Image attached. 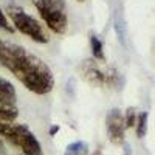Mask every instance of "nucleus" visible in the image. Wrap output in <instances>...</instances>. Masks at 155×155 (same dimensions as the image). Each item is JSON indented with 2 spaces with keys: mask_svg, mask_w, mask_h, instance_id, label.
I'll use <instances>...</instances> for the list:
<instances>
[{
  "mask_svg": "<svg viewBox=\"0 0 155 155\" xmlns=\"http://www.w3.org/2000/svg\"><path fill=\"white\" fill-rule=\"evenodd\" d=\"M33 3L44 23L53 33L64 34L67 31L68 19L64 0H33Z\"/></svg>",
  "mask_w": 155,
  "mask_h": 155,
  "instance_id": "nucleus-4",
  "label": "nucleus"
},
{
  "mask_svg": "<svg viewBox=\"0 0 155 155\" xmlns=\"http://www.w3.org/2000/svg\"><path fill=\"white\" fill-rule=\"evenodd\" d=\"M6 153V149H5V144L2 143V140H0V155H5Z\"/></svg>",
  "mask_w": 155,
  "mask_h": 155,
  "instance_id": "nucleus-14",
  "label": "nucleus"
},
{
  "mask_svg": "<svg viewBox=\"0 0 155 155\" xmlns=\"http://www.w3.org/2000/svg\"><path fill=\"white\" fill-rule=\"evenodd\" d=\"M0 137L9 141L12 146L19 147L25 155H44L39 140L25 124L0 121Z\"/></svg>",
  "mask_w": 155,
  "mask_h": 155,
  "instance_id": "nucleus-2",
  "label": "nucleus"
},
{
  "mask_svg": "<svg viewBox=\"0 0 155 155\" xmlns=\"http://www.w3.org/2000/svg\"><path fill=\"white\" fill-rule=\"evenodd\" d=\"M137 110L134 109V107H129L127 110H126V115H124V123H126V129L127 127H132V126H135V123H137Z\"/></svg>",
  "mask_w": 155,
  "mask_h": 155,
  "instance_id": "nucleus-11",
  "label": "nucleus"
},
{
  "mask_svg": "<svg viewBox=\"0 0 155 155\" xmlns=\"http://www.w3.org/2000/svg\"><path fill=\"white\" fill-rule=\"evenodd\" d=\"M107 126V135L109 140L113 144H123L124 143V130H126V123H124V115L120 109H112L107 113L106 118Z\"/></svg>",
  "mask_w": 155,
  "mask_h": 155,
  "instance_id": "nucleus-6",
  "label": "nucleus"
},
{
  "mask_svg": "<svg viewBox=\"0 0 155 155\" xmlns=\"http://www.w3.org/2000/svg\"><path fill=\"white\" fill-rule=\"evenodd\" d=\"M0 64L36 95H47L54 87L50 67L19 44L0 39Z\"/></svg>",
  "mask_w": 155,
  "mask_h": 155,
  "instance_id": "nucleus-1",
  "label": "nucleus"
},
{
  "mask_svg": "<svg viewBox=\"0 0 155 155\" xmlns=\"http://www.w3.org/2000/svg\"><path fill=\"white\" fill-rule=\"evenodd\" d=\"M58 130H59V127H58V126H53V127L50 129V135H56Z\"/></svg>",
  "mask_w": 155,
  "mask_h": 155,
  "instance_id": "nucleus-13",
  "label": "nucleus"
},
{
  "mask_svg": "<svg viewBox=\"0 0 155 155\" xmlns=\"http://www.w3.org/2000/svg\"><path fill=\"white\" fill-rule=\"evenodd\" d=\"M79 2H84V0H79Z\"/></svg>",
  "mask_w": 155,
  "mask_h": 155,
  "instance_id": "nucleus-16",
  "label": "nucleus"
},
{
  "mask_svg": "<svg viewBox=\"0 0 155 155\" xmlns=\"http://www.w3.org/2000/svg\"><path fill=\"white\" fill-rule=\"evenodd\" d=\"M6 14L11 19V25L14 27V30H19L22 34L33 39L34 42L47 44L50 41V34L45 30L44 25L37 19H34L33 16H30L28 12H25L20 6L8 5L6 6Z\"/></svg>",
  "mask_w": 155,
  "mask_h": 155,
  "instance_id": "nucleus-3",
  "label": "nucleus"
},
{
  "mask_svg": "<svg viewBox=\"0 0 155 155\" xmlns=\"http://www.w3.org/2000/svg\"><path fill=\"white\" fill-rule=\"evenodd\" d=\"M92 155H102V149H101V147H98V149H96Z\"/></svg>",
  "mask_w": 155,
  "mask_h": 155,
  "instance_id": "nucleus-15",
  "label": "nucleus"
},
{
  "mask_svg": "<svg viewBox=\"0 0 155 155\" xmlns=\"http://www.w3.org/2000/svg\"><path fill=\"white\" fill-rule=\"evenodd\" d=\"M147 118H149V115L147 112H141L138 116H137V137L138 138H143L147 132Z\"/></svg>",
  "mask_w": 155,
  "mask_h": 155,
  "instance_id": "nucleus-10",
  "label": "nucleus"
},
{
  "mask_svg": "<svg viewBox=\"0 0 155 155\" xmlns=\"http://www.w3.org/2000/svg\"><path fill=\"white\" fill-rule=\"evenodd\" d=\"M90 47H92V53H93V58L98 59V61H104L106 56H104V47H102V42L101 39L95 34L90 36Z\"/></svg>",
  "mask_w": 155,
  "mask_h": 155,
  "instance_id": "nucleus-9",
  "label": "nucleus"
},
{
  "mask_svg": "<svg viewBox=\"0 0 155 155\" xmlns=\"http://www.w3.org/2000/svg\"><path fill=\"white\" fill-rule=\"evenodd\" d=\"M19 115L16 102L0 95V121H14Z\"/></svg>",
  "mask_w": 155,
  "mask_h": 155,
  "instance_id": "nucleus-7",
  "label": "nucleus"
},
{
  "mask_svg": "<svg viewBox=\"0 0 155 155\" xmlns=\"http://www.w3.org/2000/svg\"><path fill=\"white\" fill-rule=\"evenodd\" d=\"M0 28H3L8 33H14V27L9 23V20H8L6 14L2 11V8H0Z\"/></svg>",
  "mask_w": 155,
  "mask_h": 155,
  "instance_id": "nucleus-12",
  "label": "nucleus"
},
{
  "mask_svg": "<svg viewBox=\"0 0 155 155\" xmlns=\"http://www.w3.org/2000/svg\"><path fill=\"white\" fill-rule=\"evenodd\" d=\"M79 70L85 81L98 85H115L116 78H118V73L115 70H104L95 59H85Z\"/></svg>",
  "mask_w": 155,
  "mask_h": 155,
  "instance_id": "nucleus-5",
  "label": "nucleus"
},
{
  "mask_svg": "<svg viewBox=\"0 0 155 155\" xmlns=\"http://www.w3.org/2000/svg\"><path fill=\"white\" fill-rule=\"evenodd\" d=\"M64 155H88V144L85 141H73L65 147Z\"/></svg>",
  "mask_w": 155,
  "mask_h": 155,
  "instance_id": "nucleus-8",
  "label": "nucleus"
}]
</instances>
